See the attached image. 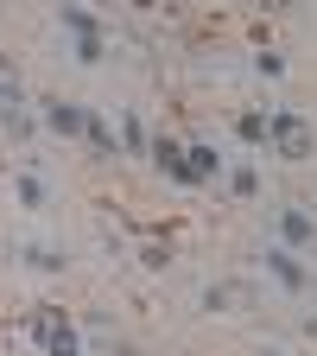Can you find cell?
Returning a JSON list of instances; mask_svg holds the SVG:
<instances>
[{"instance_id": "7a4b0ae2", "label": "cell", "mask_w": 317, "mask_h": 356, "mask_svg": "<svg viewBox=\"0 0 317 356\" xmlns=\"http://www.w3.org/2000/svg\"><path fill=\"white\" fill-rule=\"evenodd\" d=\"M32 331H38V343L51 350V356H76V350H83V343H76V331H70V318H64V312H44V318H38Z\"/></svg>"}, {"instance_id": "52a82bcc", "label": "cell", "mask_w": 317, "mask_h": 356, "mask_svg": "<svg viewBox=\"0 0 317 356\" xmlns=\"http://www.w3.org/2000/svg\"><path fill=\"white\" fill-rule=\"evenodd\" d=\"M58 19H64V26L76 32V44H83V38H96V32H102V19H96V13H89V7H58Z\"/></svg>"}, {"instance_id": "5b68a950", "label": "cell", "mask_w": 317, "mask_h": 356, "mask_svg": "<svg viewBox=\"0 0 317 356\" xmlns=\"http://www.w3.org/2000/svg\"><path fill=\"white\" fill-rule=\"evenodd\" d=\"M83 115H89V108H76V102H58V96L44 102V127H51V134H83Z\"/></svg>"}, {"instance_id": "ba28073f", "label": "cell", "mask_w": 317, "mask_h": 356, "mask_svg": "<svg viewBox=\"0 0 317 356\" xmlns=\"http://www.w3.org/2000/svg\"><path fill=\"white\" fill-rule=\"evenodd\" d=\"M185 165H191V178L203 185V178H216V172H222V153H216V147H191V153H185Z\"/></svg>"}, {"instance_id": "8992f818", "label": "cell", "mask_w": 317, "mask_h": 356, "mask_svg": "<svg viewBox=\"0 0 317 356\" xmlns=\"http://www.w3.org/2000/svg\"><path fill=\"white\" fill-rule=\"evenodd\" d=\"M83 134H89V147H96L102 159H114V153H121V140L108 134V121H102V115H83Z\"/></svg>"}, {"instance_id": "30bf717a", "label": "cell", "mask_w": 317, "mask_h": 356, "mask_svg": "<svg viewBox=\"0 0 317 356\" xmlns=\"http://www.w3.org/2000/svg\"><path fill=\"white\" fill-rule=\"evenodd\" d=\"M121 147H133V153H146V127L133 121V115H127V127H121Z\"/></svg>"}, {"instance_id": "9c48e42d", "label": "cell", "mask_w": 317, "mask_h": 356, "mask_svg": "<svg viewBox=\"0 0 317 356\" xmlns=\"http://www.w3.org/2000/svg\"><path fill=\"white\" fill-rule=\"evenodd\" d=\"M19 204H32V210H44V185L32 172H19Z\"/></svg>"}, {"instance_id": "6da1fadb", "label": "cell", "mask_w": 317, "mask_h": 356, "mask_svg": "<svg viewBox=\"0 0 317 356\" xmlns=\"http://www.w3.org/2000/svg\"><path fill=\"white\" fill-rule=\"evenodd\" d=\"M266 134L286 147V159H305L311 153V127H305V115L298 108H280V115H266Z\"/></svg>"}, {"instance_id": "3957f363", "label": "cell", "mask_w": 317, "mask_h": 356, "mask_svg": "<svg viewBox=\"0 0 317 356\" xmlns=\"http://www.w3.org/2000/svg\"><path fill=\"white\" fill-rule=\"evenodd\" d=\"M260 261H266V274H273L280 286H292V293H305V286H311V274H305V261H298L292 248H266Z\"/></svg>"}, {"instance_id": "277c9868", "label": "cell", "mask_w": 317, "mask_h": 356, "mask_svg": "<svg viewBox=\"0 0 317 356\" xmlns=\"http://www.w3.org/2000/svg\"><path fill=\"white\" fill-rule=\"evenodd\" d=\"M280 236H286V248H311L317 242V222L305 210H280Z\"/></svg>"}, {"instance_id": "8fae6325", "label": "cell", "mask_w": 317, "mask_h": 356, "mask_svg": "<svg viewBox=\"0 0 317 356\" xmlns=\"http://www.w3.org/2000/svg\"><path fill=\"white\" fill-rule=\"evenodd\" d=\"M241 140H266V115H241Z\"/></svg>"}]
</instances>
